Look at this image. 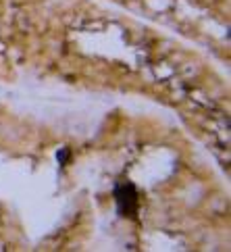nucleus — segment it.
<instances>
[{"label":"nucleus","mask_w":231,"mask_h":252,"mask_svg":"<svg viewBox=\"0 0 231 252\" xmlns=\"http://www.w3.org/2000/svg\"><path fill=\"white\" fill-rule=\"evenodd\" d=\"M117 202H119V211L123 217H133L138 211V194H136V188L129 186V184H121L117 186Z\"/></svg>","instance_id":"1"}]
</instances>
